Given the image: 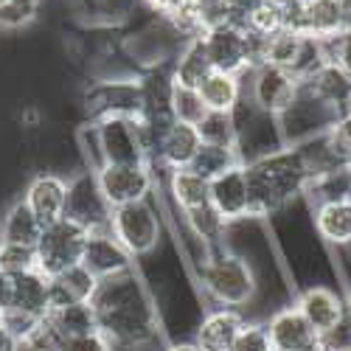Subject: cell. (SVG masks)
Returning a JSON list of instances; mask_svg holds the SVG:
<instances>
[{"instance_id":"1","label":"cell","mask_w":351,"mask_h":351,"mask_svg":"<svg viewBox=\"0 0 351 351\" xmlns=\"http://www.w3.org/2000/svg\"><path fill=\"white\" fill-rule=\"evenodd\" d=\"M93 309L99 332L119 351H135L143 346L166 343L152 292L143 284L138 267L119 278L101 281L93 298Z\"/></svg>"},{"instance_id":"2","label":"cell","mask_w":351,"mask_h":351,"mask_svg":"<svg viewBox=\"0 0 351 351\" xmlns=\"http://www.w3.org/2000/svg\"><path fill=\"white\" fill-rule=\"evenodd\" d=\"M250 186V217L270 222L284 208L304 199L309 186V171L295 146L281 149L245 163Z\"/></svg>"},{"instance_id":"3","label":"cell","mask_w":351,"mask_h":351,"mask_svg":"<svg viewBox=\"0 0 351 351\" xmlns=\"http://www.w3.org/2000/svg\"><path fill=\"white\" fill-rule=\"evenodd\" d=\"M191 276L206 306H228L247 317L253 315V306L258 304V276L247 256L228 245L211 247L191 267Z\"/></svg>"},{"instance_id":"4","label":"cell","mask_w":351,"mask_h":351,"mask_svg":"<svg viewBox=\"0 0 351 351\" xmlns=\"http://www.w3.org/2000/svg\"><path fill=\"white\" fill-rule=\"evenodd\" d=\"M107 228L138 265V261L152 256L169 239V214H166V206L158 194L152 199L112 208Z\"/></svg>"},{"instance_id":"5","label":"cell","mask_w":351,"mask_h":351,"mask_svg":"<svg viewBox=\"0 0 351 351\" xmlns=\"http://www.w3.org/2000/svg\"><path fill=\"white\" fill-rule=\"evenodd\" d=\"M202 48L211 62V71L245 76L256 65H261V51H265V37L247 32L237 23H219L199 34Z\"/></svg>"},{"instance_id":"6","label":"cell","mask_w":351,"mask_h":351,"mask_svg":"<svg viewBox=\"0 0 351 351\" xmlns=\"http://www.w3.org/2000/svg\"><path fill=\"white\" fill-rule=\"evenodd\" d=\"M337 119H340V112L332 104L312 96L306 87H301L298 96L292 99V104L281 115H276L284 146H301L320 135H329Z\"/></svg>"},{"instance_id":"7","label":"cell","mask_w":351,"mask_h":351,"mask_svg":"<svg viewBox=\"0 0 351 351\" xmlns=\"http://www.w3.org/2000/svg\"><path fill=\"white\" fill-rule=\"evenodd\" d=\"M96 180L101 186L104 199L110 208L132 206V202H143L160 194V174L149 166H119V163H104L96 169Z\"/></svg>"},{"instance_id":"8","label":"cell","mask_w":351,"mask_h":351,"mask_svg":"<svg viewBox=\"0 0 351 351\" xmlns=\"http://www.w3.org/2000/svg\"><path fill=\"white\" fill-rule=\"evenodd\" d=\"M110 202L101 194L93 169H79L68 178V202H65V219L79 225L82 230H104L110 225Z\"/></svg>"},{"instance_id":"9","label":"cell","mask_w":351,"mask_h":351,"mask_svg":"<svg viewBox=\"0 0 351 351\" xmlns=\"http://www.w3.org/2000/svg\"><path fill=\"white\" fill-rule=\"evenodd\" d=\"M84 237H87V230H82L79 225H73L65 217L56 219V222H48L43 228V233H40L37 245H34L37 270L51 278L56 273H62V270L79 265Z\"/></svg>"},{"instance_id":"10","label":"cell","mask_w":351,"mask_h":351,"mask_svg":"<svg viewBox=\"0 0 351 351\" xmlns=\"http://www.w3.org/2000/svg\"><path fill=\"white\" fill-rule=\"evenodd\" d=\"M301 82L284 68L256 65L245 73V99L267 115H281L298 96Z\"/></svg>"},{"instance_id":"11","label":"cell","mask_w":351,"mask_h":351,"mask_svg":"<svg viewBox=\"0 0 351 351\" xmlns=\"http://www.w3.org/2000/svg\"><path fill=\"white\" fill-rule=\"evenodd\" d=\"M292 304L298 306L306 324L320 335V340H326L332 332H337L346 324V298L343 289L332 284H309L295 289Z\"/></svg>"},{"instance_id":"12","label":"cell","mask_w":351,"mask_h":351,"mask_svg":"<svg viewBox=\"0 0 351 351\" xmlns=\"http://www.w3.org/2000/svg\"><path fill=\"white\" fill-rule=\"evenodd\" d=\"M79 265H82L87 273H90L93 278H99V281L119 278V276L132 273V270L138 267L135 258L124 250V245L110 233V228L87 233L84 245H82Z\"/></svg>"},{"instance_id":"13","label":"cell","mask_w":351,"mask_h":351,"mask_svg":"<svg viewBox=\"0 0 351 351\" xmlns=\"http://www.w3.org/2000/svg\"><path fill=\"white\" fill-rule=\"evenodd\" d=\"M273 351H326L320 335L306 324L295 304H284L265 317Z\"/></svg>"},{"instance_id":"14","label":"cell","mask_w":351,"mask_h":351,"mask_svg":"<svg viewBox=\"0 0 351 351\" xmlns=\"http://www.w3.org/2000/svg\"><path fill=\"white\" fill-rule=\"evenodd\" d=\"M208 199L219 211V217L228 225H237L250 217V186H247V171L245 163H237L208 180Z\"/></svg>"},{"instance_id":"15","label":"cell","mask_w":351,"mask_h":351,"mask_svg":"<svg viewBox=\"0 0 351 351\" xmlns=\"http://www.w3.org/2000/svg\"><path fill=\"white\" fill-rule=\"evenodd\" d=\"M23 202L34 211V217L48 225L65 217V202H68V178L56 171L34 169L32 178L23 186Z\"/></svg>"},{"instance_id":"16","label":"cell","mask_w":351,"mask_h":351,"mask_svg":"<svg viewBox=\"0 0 351 351\" xmlns=\"http://www.w3.org/2000/svg\"><path fill=\"white\" fill-rule=\"evenodd\" d=\"M247 315L239 309H228V306H206L202 317L197 320L191 340L202 351H230L237 343L242 326H245Z\"/></svg>"},{"instance_id":"17","label":"cell","mask_w":351,"mask_h":351,"mask_svg":"<svg viewBox=\"0 0 351 351\" xmlns=\"http://www.w3.org/2000/svg\"><path fill=\"white\" fill-rule=\"evenodd\" d=\"M199 146H202V141L197 135V127L171 121L166 127V132L160 135L158 146H155L149 166L160 174V178L166 171H174V169H189L194 155L199 152Z\"/></svg>"},{"instance_id":"18","label":"cell","mask_w":351,"mask_h":351,"mask_svg":"<svg viewBox=\"0 0 351 351\" xmlns=\"http://www.w3.org/2000/svg\"><path fill=\"white\" fill-rule=\"evenodd\" d=\"M306 208L317 242L329 253H340L351 247V199L317 202V206H306Z\"/></svg>"},{"instance_id":"19","label":"cell","mask_w":351,"mask_h":351,"mask_svg":"<svg viewBox=\"0 0 351 351\" xmlns=\"http://www.w3.org/2000/svg\"><path fill=\"white\" fill-rule=\"evenodd\" d=\"M160 199L169 214H189L199 206H206L208 199V180L194 174L191 169H174L160 178Z\"/></svg>"},{"instance_id":"20","label":"cell","mask_w":351,"mask_h":351,"mask_svg":"<svg viewBox=\"0 0 351 351\" xmlns=\"http://www.w3.org/2000/svg\"><path fill=\"white\" fill-rule=\"evenodd\" d=\"M9 312H17L32 320H45L51 312V281L40 270H28L23 276L12 278V295H9Z\"/></svg>"},{"instance_id":"21","label":"cell","mask_w":351,"mask_h":351,"mask_svg":"<svg viewBox=\"0 0 351 351\" xmlns=\"http://www.w3.org/2000/svg\"><path fill=\"white\" fill-rule=\"evenodd\" d=\"M43 222L34 217V211L25 206L23 197H12L3 208H0V242L3 245H25L34 247L40 233H43Z\"/></svg>"},{"instance_id":"22","label":"cell","mask_w":351,"mask_h":351,"mask_svg":"<svg viewBox=\"0 0 351 351\" xmlns=\"http://www.w3.org/2000/svg\"><path fill=\"white\" fill-rule=\"evenodd\" d=\"M51 281V309L71 306V304H93L99 292V278H93L82 265H73L62 273L48 278Z\"/></svg>"},{"instance_id":"23","label":"cell","mask_w":351,"mask_h":351,"mask_svg":"<svg viewBox=\"0 0 351 351\" xmlns=\"http://www.w3.org/2000/svg\"><path fill=\"white\" fill-rule=\"evenodd\" d=\"M301 87H306V90L312 96H317L320 101L332 104L337 112H346L351 110V79L337 68V65H320L312 76H306L301 82Z\"/></svg>"},{"instance_id":"24","label":"cell","mask_w":351,"mask_h":351,"mask_svg":"<svg viewBox=\"0 0 351 351\" xmlns=\"http://www.w3.org/2000/svg\"><path fill=\"white\" fill-rule=\"evenodd\" d=\"M199 96L206 110L214 112H233L242 99H245V76H233V73H219L211 71L206 79L199 82Z\"/></svg>"},{"instance_id":"25","label":"cell","mask_w":351,"mask_h":351,"mask_svg":"<svg viewBox=\"0 0 351 351\" xmlns=\"http://www.w3.org/2000/svg\"><path fill=\"white\" fill-rule=\"evenodd\" d=\"M48 329L60 337V340H71L87 332H96V309L93 304H71V306H56L45 315Z\"/></svg>"},{"instance_id":"26","label":"cell","mask_w":351,"mask_h":351,"mask_svg":"<svg viewBox=\"0 0 351 351\" xmlns=\"http://www.w3.org/2000/svg\"><path fill=\"white\" fill-rule=\"evenodd\" d=\"M169 71H171V76H174V82H178V84L199 87V82L211 73V62L206 56V48H202V40L199 37L186 40L183 48L174 53Z\"/></svg>"},{"instance_id":"27","label":"cell","mask_w":351,"mask_h":351,"mask_svg":"<svg viewBox=\"0 0 351 351\" xmlns=\"http://www.w3.org/2000/svg\"><path fill=\"white\" fill-rule=\"evenodd\" d=\"M351 199V166H340L335 171L317 174L309 180L304 202L306 206H317V202H340Z\"/></svg>"},{"instance_id":"28","label":"cell","mask_w":351,"mask_h":351,"mask_svg":"<svg viewBox=\"0 0 351 351\" xmlns=\"http://www.w3.org/2000/svg\"><path fill=\"white\" fill-rule=\"evenodd\" d=\"M197 135L206 146H219V149H233V152H237V146H239V132H237V124H233L230 112L208 110L197 124Z\"/></svg>"},{"instance_id":"29","label":"cell","mask_w":351,"mask_h":351,"mask_svg":"<svg viewBox=\"0 0 351 351\" xmlns=\"http://www.w3.org/2000/svg\"><path fill=\"white\" fill-rule=\"evenodd\" d=\"M43 14V0H3L0 3V34L32 28Z\"/></svg>"},{"instance_id":"30","label":"cell","mask_w":351,"mask_h":351,"mask_svg":"<svg viewBox=\"0 0 351 351\" xmlns=\"http://www.w3.org/2000/svg\"><path fill=\"white\" fill-rule=\"evenodd\" d=\"M169 110H171V119L174 121L191 124V127H197L202 115L208 112L206 104H202V96H199L197 87H186V84H178V82H174Z\"/></svg>"},{"instance_id":"31","label":"cell","mask_w":351,"mask_h":351,"mask_svg":"<svg viewBox=\"0 0 351 351\" xmlns=\"http://www.w3.org/2000/svg\"><path fill=\"white\" fill-rule=\"evenodd\" d=\"M237 163H242V160H239V155L233 152V149H219V146H206V143H202L189 169L194 174H199V178L214 180L217 174H222L225 169L237 166Z\"/></svg>"},{"instance_id":"32","label":"cell","mask_w":351,"mask_h":351,"mask_svg":"<svg viewBox=\"0 0 351 351\" xmlns=\"http://www.w3.org/2000/svg\"><path fill=\"white\" fill-rule=\"evenodd\" d=\"M28 270H37V253L25 245H3L0 242V273L14 278Z\"/></svg>"},{"instance_id":"33","label":"cell","mask_w":351,"mask_h":351,"mask_svg":"<svg viewBox=\"0 0 351 351\" xmlns=\"http://www.w3.org/2000/svg\"><path fill=\"white\" fill-rule=\"evenodd\" d=\"M324 43V56L329 65H337L348 79H351V28L348 32H340L335 37L320 40Z\"/></svg>"},{"instance_id":"34","label":"cell","mask_w":351,"mask_h":351,"mask_svg":"<svg viewBox=\"0 0 351 351\" xmlns=\"http://www.w3.org/2000/svg\"><path fill=\"white\" fill-rule=\"evenodd\" d=\"M329 138H332V143H335L340 160H343L346 166H351V110L340 112V119H337V124L332 127Z\"/></svg>"},{"instance_id":"35","label":"cell","mask_w":351,"mask_h":351,"mask_svg":"<svg viewBox=\"0 0 351 351\" xmlns=\"http://www.w3.org/2000/svg\"><path fill=\"white\" fill-rule=\"evenodd\" d=\"M60 351H119L99 329L96 332H87V335H79V337H71V340H62Z\"/></svg>"},{"instance_id":"36","label":"cell","mask_w":351,"mask_h":351,"mask_svg":"<svg viewBox=\"0 0 351 351\" xmlns=\"http://www.w3.org/2000/svg\"><path fill=\"white\" fill-rule=\"evenodd\" d=\"M265 3V0H225L228 6V23H237V25H245L247 17Z\"/></svg>"},{"instance_id":"37","label":"cell","mask_w":351,"mask_h":351,"mask_svg":"<svg viewBox=\"0 0 351 351\" xmlns=\"http://www.w3.org/2000/svg\"><path fill=\"white\" fill-rule=\"evenodd\" d=\"M141 3L158 17H178L180 12H186L191 0H141Z\"/></svg>"},{"instance_id":"38","label":"cell","mask_w":351,"mask_h":351,"mask_svg":"<svg viewBox=\"0 0 351 351\" xmlns=\"http://www.w3.org/2000/svg\"><path fill=\"white\" fill-rule=\"evenodd\" d=\"M0 351H20V340L3 326V320H0Z\"/></svg>"},{"instance_id":"39","label":"cell","mask_w":351,"mask_h":351,"mask_svg":"<svg viewBox=\"0 0 351 351\" xmlns=\"http://www.w3.org/2000/svg\"><path fill=\"white\" fill-rule=\"evenodd\" d=\"M163 351H202V348L191 337H186V340H166Z\"/></svg>"},{"instance_id":"40","label":"cell","mask_w":351,"mask_h":351,"mask_svg":"<svg viewBox=\"0 0 351 351\" xmlns=\"http://www.w3.org/2000/svg\"><path fill=\"white\" fill-rule=\"evenodd\" d=\"M9 295H12V278L0 273V315L9 309Z\"/></svg>"},{"instance_id":"41","label":"cell","mask_w":351,"mask_h":351,"mask_svg":"<svg viewBox=\"0 0 351 351\" xmlns=\"http://www.w3.org/2000/svg\"><path fill=\"white\" fill-rule=\"evenodd\" d=\"M65 3H68L76 14H84V17H87V14H90V9H93L96 0H65Z\"/></svg>"},{"instance_id":"42","label":"cell","mask_w":351,"mask_h":351,"mask_svg":"<svg viewBox=\"0 0 351 351\" xmlns=\"http://www.w3.org/2000/svg\"><path fill=\"white\" fill-rule=\"evenodd\" d=\"M270 3H276L278 9H284V12H295V9H301L306 0H270Z\"/></svg>"},{"instance_id":"43","label":"cell","mask_w":351,"mask_h":351,"mask_svg":"<svg viewBox=\"0 0 351 351\" xmlns=\"http://www.w3.org/2000/svg\"><path fill=\"white\" fill-rule=\"evenodd\" d=\"M343 298H346V320L351 324V287H346V292H343Z\"/></svg>"},{"instance_id":"44","label":"cell","mask_w":351,"mask_h":351,"mask_svg":"<svg viewBox=\"0 0 351 351\" xmlns=\"http://www.w3.org/2000/svg\"><path fill=\"white\" fill-rule=\"evenodd\" d=\"M326 351H351V346H343V348H326Z\"/></svg>"},{"instance_id":"45","label":"cell","mask_w":351,"mask_h":351,"mask_svg":"<svg viewBox=\"0 0 351 351\" xmlns=\"http://www.w3.org/2000/svg\"><path fill=\"white\" fill-rule=\"evenodd\" d=\"M0 3H3V0H0Z\"/></svg>"}]
</instances>
